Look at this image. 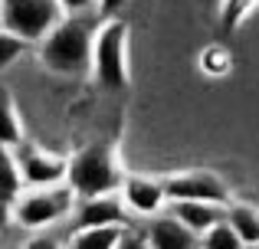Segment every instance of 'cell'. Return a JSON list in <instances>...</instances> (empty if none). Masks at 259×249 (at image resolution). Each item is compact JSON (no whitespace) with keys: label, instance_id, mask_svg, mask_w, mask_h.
Wrapping results in <instances>:
<instances>
[{"label":"cell","instance_id":"6da1fadb","mask_svg":"<svg viewBox=\"0 0 259 249\" xmlns=\"http://www.w3.org/2000/svg\"><path fill=\"white\" fill-rule=\"evenodd\" d=\"M92 43L95 30L85 17L63 20L50 36L43 39V63L46 69L59 72V76H82L85 69H92Z\"/></svg>","mask_w":259,"mask_h":249},{"label":"cell","instance_id":"7a4b0ae2","mask_svg":"<svg viewBox=\"0 0 259 249\" xmlns=\"http://www.w3.org/2000/svg\"><path fill=\"white\" fill-rule=\"evenodd\" d=\"M66 184L72 187V193L82 200L92 197H112L115 190H121L125 174L118 167V158L108 144H89L76 158L69 161V174Z\"/></svg>","mask_w":259,"mask_h":249},{"label":"cell","instance_id":"3957f363","mask_svg":"<svg viewBox=\"0 0 259 249\" xmlns=\"http://www.w3.org/2000/svg\"><path fill=\"white\" fill-rule=\"evenodd\" d=\"M0 23L10 36L36 43L63 23V7L59 0H0Z\"/></svg>","mask_w":259,"mask_h":249},{"label":"cell","instance_id":"277c9868","mask_svg":"<svg viewBox=\"0 0 259 249\" xmlns=\"http://www.w3.org/2000/svg\"><path fill=\"white\" fill-rule=\"evenodd\" d=\"M125 49H128V26L121 20H108L95 33V43H92V72L108 89H125L128 85Z\"/></svg>","mask_w":259,"mask_h":249},{"label":"cell","instance_id":"5b68a950","mask_svg":"<svg viewBox=\"0 0 259 249\" xmlns=\"http://www.w3.org/2000/svg\"><path fill=\"white\" fill-rule=\"evenodd\" d=\"M72 187H46V190H33L17 204V223L26 230H43V226L63 220L72 210Z\"/></svg>","mask_w":259,"mask_h":249},{"label":"cell","instance_id":"8992f818","mask_svg":"<svg viewBox=\"0 0 259 249\" xmlns=\"http://www.w3.org/2000/svg\"><path fill=\"white\" fill-rule=\"evenodd\" d=\"M161 180H164V193L171 204L194 200V204L227 207L230 200V187L210 171H184V174H171V177H161Z\"/></svg>","mask_w":259,"mask_h":249},{"label":"cell","instance_id":"52a82bcc","mask_svg":"<svg viewBox=\"0 0 259 249\" xmlns=\"http://www.w3.org/2000/svg\"><path fill=\"white\" fill-rule=\"evenodd\" d=\"M17 167H20V177L26 184L39 187V190L59 187V180H66V174H69V161L59 158V154H46L39 147H20Z\"/></svg>","mask_w":259,"mask_h":249},{"label":"cell","instance_id":"ba28073f","mask_svg":"<svg viewBox=\"0 0 259 249\" xmlns=\"http://www.w3.org/2000/svg\"><path fill=\"white\" fill-rule=\"evenodd\" d=\"M164 200H167L164 180H158V177L135 174V177H125V184H121V204L132 213H138V217H154L164 207Z\"/></svg>","mask_w":259,"mask_h":249},{"label":"cell","instance_id":"9c48e42d","mask_svg":"<svg viewBox=\"0 0 259 249\" xmlns=\"http://www.w3.org/2000/svg\"><path fill=\"white\" fill-rule=\"evenodd\" d=\"M99 226H125V204L118 197H92L82 200L76 210V233L99 230Z\"/></svg>","mask_w":259,"mask_h":249},{"label":"cell","instance_id":"30bf717a","mask_svg":"<svg viewBox=\"0 0 259 249\" xmlns=\"http://www.w3.org/2000/svg\"><path fill=\"white\" fill-rule=\"evenodd\" d=\"M145 236H148V243H151V249H200V236L190 233L187 226L174 217L151 220Z\"/></svg>","mask_w":259,"mask_h":249},{"label":"cell","instance_id":"8fae6325","mask_svg":"<svg viewBox=\"0 0 259 249\" xmlns=\"http://www.w3.org/2000/svg\"><path fill=\"white\" fill-rule=\"evenodd\" d=\"M174 220H181L190 233L203 236L207 230H213L217 223L227 220V207L217 204H194V200H184V204H174Z\"/></svg>","mask_w":259,"mask_h":249},{"label":"cell","instance_id":"7c38bea8","mask_svg":"<svg viewBox=\"0 0 259 249\" xmlns=\"http://www.w3.org/2000/svg\"><path fill=\"white\" fill-rule=\"evenodd\" d=\"M227 223L243 239V246H259V207H249V204L227 207Z\"/></svg>","mask_w":259,"mask_h":249},{"label":"cell","instance_id":"4fadbf2b","mask_svg":"<svg viewBox=\"0 0 259 249\" xmlns=\"http://www.w3.org/2000/svg\"><path fill=\"white\" fill-rule=\"evenodd\" d=\"M125 236V226H99V230H82L72 239V249H115Z\"/></svg>","mask_w":259,"mask_h":249},{"label":"cell","instance_id":"5bb4252c","mask_svg":"<svg viewBox=\"0 0 259 249\" xmlns=\"http://www.w3.org/2000/svg\"><path fill=\"white\" fill-rule=\"evenodd\" d=\"M20 122H17V112H13V98L7 89H0V147H13L20 144Z\"/></svg>","mask_w":259,"mask_h":249},{"label":"cell","instance_id":"9a60e30c","mask_svg":"<svg viewBox=\"0 0 259 249\" xmlns=\"http://www.w3.org/2000/svg\"><path fill=\"white\" fill-rule=\"evenodd\" d=\"M20 180H23V177H20L17 161L10 158L7 147H0V197H4V204L20 193Z\"/></svg>","mask_w":259,"mask_h":249},{"label":"cell","instance_id":"2e32d148","mask_svg":"<svg viewBox=\"0 0 259 249\" xmlns=\"http://www.w3.org/2000/svg\"><path fill=\"white\" fill-rule=\"evenodd\" d=\"M200 249H246V246H243V239L233 233V226L223 220V223H217L213 230H207L200 236Z\"/></svg>","mask_w":259,"mask_h":249},{"label":"cell","instance_id":"e0dca14e","mask_svg":"<svg viewBox=\"0 0 259 249\" xmlns=\"http://www.w3.org/2000/svg\"><path fill=\"white\" fill-rule=\"evenodd\" d=\"M230 66H233V59H230V53L223 49V46H207V49H203L200 69L207 72V76L220 79V76H227V72H230Z\"/></svg>","mask_w":259,"mask_h":249},{"label":"cell","instance_id":"ac0fdd59","mask_svg":"<svg viewBox=\"0 0 259 249\" xmlns=\"http://www.w3.org/2000/svg\"><path fill=\"white\" fill-rule=\"evenodd\" d=\"M256 7V0H223L220 7V20L227 30H233V26H240L243 20H246V13Z\"/></svg>","mask_w":259,"mask_h":249},{"label":"cell","instance_id":"d6986e66","mask_svg":"<svg viewBox=\"0 0 259 249\" xmlns=\"http://www.w3.org/2000/svg\"><path fill=\"white\" fill-rule=\"evenodd\" d=\"M23 46H26L23 39H17V36H10L7 30H0V69H7V66L23 53Z\"/></svg>","mask_w":259,"mask_h":249},{"label":"cell","instance_id":"ffe728a7","mask_svg":"<svg viewBox=\"0 0 259 249\" xmlns=\"http://www.w3.org/2000/svg\"><path fill=\"white\" fill-rule=\"evenodd\" d=\"M115 249H151V243H148L145 233H132V230H125V236H121V243L115 246Z\"/></svg>","mask_w":259,"mask_h":249},{"label":"cell","instance_id":"44dd1931","mask_svg":"<svg viewBox=\"0 0 259 249\" xmlns=\"http://www.w3.org/2000/svg\"><path fill=\"white\" fill-rule=\"evenodd\" d=\"M59 7H63L66 13H82L92 7V0H59Z\"/></svg>","mask_w":259,"mask_h":249},{"label":"cell","instance_id":"7402d4cb","mask_svg":"<svg viewBox=\"0 0 259 249\" xmlns=\"http://www.w3.org/2000/svg\"><path fill=\"white\" fill-rule=\"evenodd\" d=\"M23 249H59V243L53 236H39V239H33V243H26Z\"/></svg>","mask_w":259,"mask_h":249},{"label":"cell","instance_id":"603a6c76","mask_svg":"<svg viewBox=\"0 0 259 249\" xmlns=\"http://www.w3.org/2000/svg\"><path fill=\"white\" fill-rule=\"evenodd\" d=\"M121 4H125V0H99V10H102V13L108 17V13H115V10H118Z\"/></svg>","mask_w":259,"mask_h":249},{"label":"cell","instance_id":"cb8c5ba5","mask_svg":"<svg viewBox=\"0 0 259 249\" xmlns=\"http://www.w3.org/2000/svg\"><path fill=\"white\" fill-rule=\"evenodd\" d=\"M246 249H259V246H246Z\"/></svg>","mask_w":259,"mask_h":249},{"label":"cell","instance_id":"d4e9b609","mask_svg":"<svg viewBox=\"0 0 259 249\" xmlns=\"http://www.w3.org/2000/svg\"><path fill=\"white\" fill-rule=\"evenodd\" d=\"M0 204H4V197H0Z\"/></svg>","mask_w":259,"mask_h":249},{"label":"cell","instance_id":"484cf974","mask_svg":"<svg viewBox=\"0 0 259 249\" xmlns=\"http://www.w3.org/2000/svg\"><path fill=\"white\" fill-rule=\"evenodd\" d=\"M0 30H4V23H0Z\"/></svg>","mask_w":259,"mask_h":249}]
</instances>
